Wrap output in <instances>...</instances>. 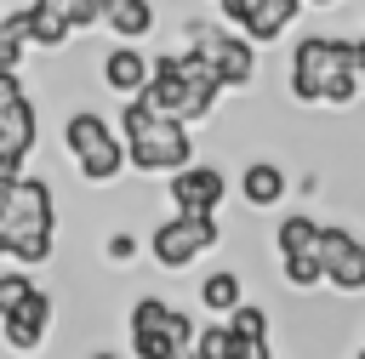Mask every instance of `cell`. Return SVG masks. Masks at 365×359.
<instances>
[{"instance_id":"cell-1","label":"cell","mask_w":365,"mask_h":359,"mask_svg":"<svg viewBox=\"0 0 365 359\" xmlns=\"http://www.w3.org/2000/svg\"><path fill=\"white\" fill-rule=\"evenodd\" d=\"M57 239V194L46 177H17L11 182V199H6V217H0V256L23 262V268H40L51 262V245Z\"/></svg>"},{"instance_id":"cell-2","label":"cell","mask_w":365,"mask_h":359,"mask_svg":"<svg viewBox=\"0 0 365 359\" xmlns=\"http://www.w3.org/2000/svg\"><path fill=\"white\" fill-rule=\"evenodd\" d=\"M120 137H125V154H131V165L137 171H177V165H188L194 160V137H188V120H171V114H160L143 91L137 97H125V108H120Z\"/></svg>"},{"instance_id":"cell-3","label":"cell","mask_w":365,"mask_h":359,"mask_svg":"<svg viewBox=\"0 0 365 359\" xmlns=\"http://www.w3.org/2000/svg\"><path fill=\"white\" fill-rule=\"evenodd\" d=\"M125 331L137 359H200V325L165 296H137L125 313Z\"/></svg>"},{"instance_id":"cell-4","label":"cell","mask_w":365,"mask_h":359,"mask_svg":"<svg viewBox=\"0 0 365 359\" xmlns=\"http://www.w3.org/2000/svg\"><path fill=\"white\" fill-rule=\"evenodd\" d=\"M63 148H68V160H74V171L86 177V182H114L125 165H131V154H125V137H114V125L97 114V108H74L68 120H63Z\"/></svg>"},{"instance_id":"cell-5","label":"cell","mask_w":365,"mask_h":359,"mask_svg":"<svg viewBox=\"0 0 365 359\" xmlns=\"http://www.w3.org/2000/svg\"><path fill=\"white\" fill-rule=\"evenodd\" d=\"M222 245V228H217V217H188V211H177V217H165L154 234H148V251H154V262L165 268V274H182V268H194L205 251H217Z\"/></svg>"},{"instance_id":"cell-6","label":"cell","mask_w":365,"mask_h":359,"mask_svg":"<svg viewBox=\"0 0 365 359\" xmlns=\"http://www.w3.org/2000/svg\"><path fill=\"white\" fill-rule=\"evenodd\" d=\"M336 68H354V40H336V34L297 40V51H291V97L319 108V91H325V80Z\"/></svg>"},{"instance_id":"cell-7","label":"cell","mask_w":365,"mask_h":359,"mask_svg":"<svg viewBox=\"0 0 365 359\" xmlns=\"http://www.w3.org/2000/svg\"><path fill=\"white\" fill-rule=\"evenodd\" d=\"M34 137H40V120H34V103L23 91V80L17 74H0V171L23 177Z\"/></svg>"},{"instance_id":"cell-8","label":"cell","mask_w":365,"mask_h":359,"mask_svg":"<svg viewBox=\"0 0 365 359\" xmlns=\"http://www.w3.org/2000/svg\"><path fill=\"white\" fill-rule=\"evenodd\" d=\"M314 251H319V262H325V285H331L336 296H359V291H365V245H359L348 228L325 222Z\"/></svg>"},{"instance_id":"cell-9","label":"cell","mask_w":365,"mask_h":359,"mask_svg":"<svg viewBox=\"0 0 365 359\" xmlns=\"http://www.w3.org/2000/svg\"><path fill=\"white\" fill-rule=\"evenodd\" d=\"M165 199H171L177 211H188V217H217V211H222V199H228V182H222V171H217V165L188 160V165H177V171H171Z\"/></svg>"},{"instance_id":"cell-10","label":"cell","mask_w":365,"mask_h":359,"mask_svg":"<svg viewBox=\"0 0 365 359\" xmlns=\"http://www.w3.org/2000/svg\"><path fill=\"white\" fill-rule=\"evenodd\" d=\"M51 319H57V302H51V291L34 285V291L0 319V336H6L11 353H34V348L46 342V331H51Z\"/></svg>"},{"instance_id":"cell-11","label":"cell","mask_w":365,"mask_h":359,"mask_svg":"<svg viewBox=\"0 0 365 359\" xmlns=\"http://www.w3.org/2000/svg\"><path fill=\"white\" fill-rule=\"evenodd\" d=\"M148 80H154V57H148V51H137V40H120V46L103 57V85H108V91L137 97Z\"/></svg>"},{"instance_id":"cell-12","label":"cell","mask_w":365,"mask_h":359,"mask_svg":"<svg viewBox=\"0 0 365 359\" xmlns=\"http://www.w3.org/2000/svg\"><path fill=\"white\" fill-rule=\"evenodd\" d=\"M285 171L274 165V160H251L245 171H240V199L251 205V211H274V199H285Z\"/></svg>"},{"instance_id":"cell-13","label":"cell","mask_w":365,"mask_h":359,"mask_svg":"<svg viewBox=\"0 0 365 359\" xmlns=\"http://www.w3.org/2000/svg\"><path fill=\"white\" fill-rule=\"evenodd\" d=\"M302 6H308V0H262V6L245 17V34H251L257 46H274V40L297 23V11H302Z\"/></svg>"},{"instance_id":"cell-14","label":"cell","mask_w":365,"mask_h":359,"mask_svg":"<svg viewBox=\"0 0 365 359\" xmlns=\"http://www.w3.org/2000/svg\"><path fill=\"white\" fill-rule=\"evenodd\" d=\"M103 23L120 34V40H143L154 28V6L148 0H103Z\"/></svg>"},{"instance_id":"cell-15","label":"cell","mask_w":365,"mask_h":359,"mask_svg":"<svg viewBox=\"0 0 365 359\" xmlns=\"http://www.w3.org/2000/svg\"><path fill=\"white\" fill-rule=\"evenodd\" d=\"M200 302H205L217 319H228V313L245 302V279H240L234 268H217V274H205V285H200Z\"/></svg>"},{"instance_id":"cell-16","label":"cell","mask_w":365,"mask_h":359,"mask_svg":"<svg viewBox=\"0 0 365 359\" xmlns=\"http://www.w3.org/2000/svg\"><path fill=\"white\" fill-rule=\"evenodd\" d=\"M319 228H325V222H314V217L291 211V217H279V228H274V251H279V256L314 251V245H319Z\"/></svg>"},{"instance_id":"cell-17","label":"cell","mask_w":365,"mask_h":359,"mask_svg":"<svg viewBox=\"0 0 365 359\" xmlns=\"http://www.w3.org/2000/svg\"><path fill=\"white\" fill-rule=\"evenodd\" d=\"M29 11H34V46H40V51H63L68 34H74V23H68L57 6H40V0H29Z\"/></svg>"},{"instance_id":"cell-18","label":"cell","mask_w":365,"mask_h":359,"mask_svg":"<svg viewBox=\"0 0 365 359\" xmlns=\"http://www.w3.org/2000/svg\"><path fill=\"white\" fill-rule=\"evenodd\" d=\"M279 279L291 285V291H319V279H325V262H319V251H297V256H279Z\"/></svg>"},{"instance_id":"cell-19","label":"cell","mask_w":365,"mask_h":359,"mask_svg":"<svg viewBox=\"0 0 365 359\" xmlns=\"http://www.w3.org/2000/svg\"><path fill=\"white\" fill-rule=\"evenodd\" d=\"M200 359H240V331L228 319L200 325Z\"/></svg>"},{"instance_id":"cell-20","label":"cell","mask_w":365,"mask_h":359,"mask_svg":"<svg viewBox=\"0 0 365 359\" xmlns=\"http://www.w3.org/2000/svg\"><path fill=\"white\" fill-rule=\"evenodd\" d=\"M359 68H336L331 80H325V91H319V108H348L354 97H359Z\"/></svg>"},{"instance_id":"cell-21","label":"cell","mask_w":365,"mask_h":359,"mask_svg":"<svg viewBox=\"0 0 365 359\" xmlns=\"http://www.w3.org/2000/svg\"><path fill=\"white\" fill-rule=\"evenodd\" d=\"M40 6H57L68 23H74V34L80 28H97L103 23V0H40Z\"/></svg>"},{"instance_id":"cell-22","label":"cell","mask_w":365,"mask_h":359,"mask_svg":"<svg viewBox=\"0 0 365 359\" xmlns=\"http://www.w3.org/2000/svg\"><path fill=\"white\" fill-rule=\"evenodd\" d=\"M29 291H34V279L23 274V262H17V268H6V274H0V319H6V313L29 296Z\"/></svg>"},{"instance_id":"cell-23","label":"cell","mask_w":365,"mask_h":359,"mask_svg":"<svg viewBox=\"0 0 365 359\" xmlns=\"http://www.w3.org/2000/svg\"><path fill=\"white\" fill-rule=\"evenodd\" d=\"M228 325H234L240 336H268V308H257V302H240V308L228 313Z\"/></svg>"},{"instance_id":"cell-24","label":"cell","mask_w":365,"mask_h":359,"mask_svg":"<svg viewBox=\"0 0 365 359\" xmlns=\"http://www.w3.org/2000/svg\"><path fill=\"white\" fill-rule=\"evenodd\" d=\"M103 251H108V262H131L137 256V234H108Z\"/></svg>"},{"instance_id":"cell-25","label":"cell","mask_w":365,"mask_h":359,"mask_svg":"<svg viewBox=\"0 0 365 359\" xmlns=\"http://www.w3.org/2000/svg\"><path fill=\"white\" fill-rule=\"evenodd\" d=\"M240 359H274V336H240Z\"/></svg>"},{"instance_id":"cell-26","label":"cell","mask_w":365,"mask_h":359,"mask_svg":"<svg viewBox=\"0 0 365 359\" xmlns=\"http://www.w3.org/2000/svg\"><path fill=\"white\" fill-rule=\"evenodd\" d=\"M11 182H17V177H11V171H0V217H6V199H11Z\"/></svg>"},{"instance_id":"cell-27","label":"cell","mask_w":365,"mask_h":359,"mask_svg":"<svg viewBox=\"0 0 365 359\" xmlns=\"http://www.w3.org/2000/svg\"><path fill=\"white\" fill-rule=\"evenodd\" d=\"M86 359H120V353H86Z\"/></svg>"},{"instance_id":"cell-28","label":"cell","mask_w":365,"mask_h":359,"mask_svg":"<svg viewBox=\"0 0 365 359\" xmlns=\"http://www.w3.org/2000/svg\"><path fill=\"white\" fill-rule=\"evenodd\" d=\"M0 40H6V17H0Z\"/></svg>"},{"instance_id":"cell-29","label":"cell","mask_w":365,"mask_h":359,"mask_svg":"<svg viewBox=\"0 0 365 359\" xmlns=\"http://www.w3.org/2000/svg\"><path fill=\"white\" fill-rule=\"evenodd\" d=\"M308 6H331V0H308Z\"/></svg>"},{"instance_id":"cell-30","label":"cell","mask_w":365,"mask_h":359,"mask_svg":"<svg viewBox=\"0 0 365 359\" xmlns=\"http://www.w3.org/2000/svg\"><path fill=\"white\" fill-rule=\"evenodd\" d=\"M359 359H365V348H359Z\"/></svg>"}]
</instances>
